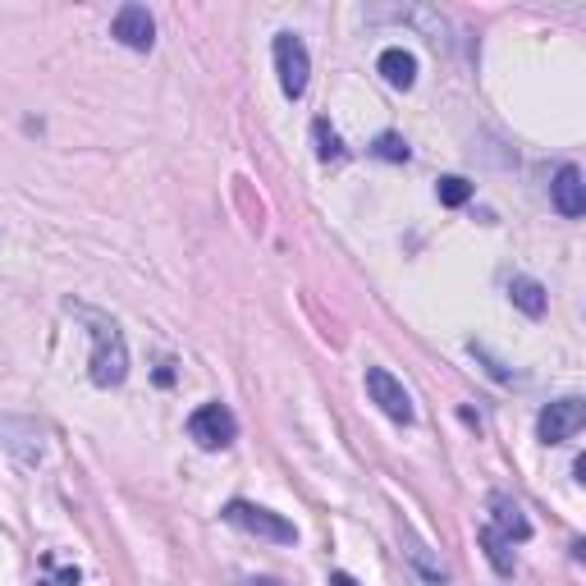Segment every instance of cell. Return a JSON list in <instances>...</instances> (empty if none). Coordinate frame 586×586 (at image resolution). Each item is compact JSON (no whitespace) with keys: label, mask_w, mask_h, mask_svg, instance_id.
<instances>
[{"label":"cell","mask_w":586,"mask_h":586,"mask_svg":"<svg viewBox=\"0 0 586 586\" xmlns=\"http://www.w3.org/2000/svg\"><path fill=\"white\" fill-rule=\"evenodd\" d=\"M69 312L78 321H87V335H92V362H87L92 367V385H101V390L124 385V376H129V344H124V330L115 326V316L83 303H69Z\"/></svg>","instance_id":"obj_1"},{"label":"cell","mask_w":586,"mask_h":586,"mask_svg":"<svg viewBox=\"0 0 586 586\" xmlns=\"http://www.w3.org/2000/svg\"><path fill=\"white\" fill-rule=\"evenodd\" d=\"M220 518H225L229 527L248 532V536H261V541H275V545H293V541H298V527H293L289 518H280V513H271V509H261V504H248V500H229L225 509H220Z\"/></svg>","instance_id":"obj_2"},{"label":"cell","mask_w":586,"mask_h":586,"mask_svg":"<svg viewBox=\"0 0 586 586\" xmlns=\"http://www.w3.org/2000/svg\"><path fill=\"white\" fill-rule=\"evenodd\" d=\"M275 74H280L284 97L298 101L307 92V78H312V55H307L303 37L298 33H275Z\"/></svg>","instance_id":"obj_3"},{"label":"cell","mask_w":586,"mask_h":586,"mask_svg":"<svg viewBox=\"0 0 586 586\" xmlns=\"http://www.w3.org/2000/svg\"><path fill=\"white\" fill-rule=\"evenodd\" d=\"M188 435H193L202 449H225L239 440V422L225 403H202L193 417H188Z\"/></svg>","instance_id":"obj_4"},{"label":"cell","mask_w":586,"mask_h":586,"mask_svg":"<svg viewBox=\"0 0 586 586\" xmlns=\"http://www.w3.org/2000/svg\"><path fill=\"white\" fill-rule=\"evenodd\" d=\"M582 422H586V403L577 399V394H568V399H554L541 408L536 435H541L545 445H564V440H573V435L582 431Z\"/></svg>","instance_id":"obj_5"},{"label":"cell","mask_w":586,"mask_h":586,"mask_svg":"<svg viewBox=\"0 0 586 586\" xmlns=\"http://www.w3.org/2000/svg\"><path fill=\"white\" fill-rule=\"evenodd\" d=\"M367 394L390 422H403V426L413 422V394L403 390V380L390 376L385 367H367Z\"/></svg>","instance_id":"obj_6"},{"label":"cell","mask_w":586,"mask_h":586,"mask_svg":"<svg viewBox=\"0 0 586 586\" xmlns=\"http://www.w3.org/2000/svg\"><path fill=\"white\" fill-rule=\"evenodd\" d=\"M110 37L129 51H152L156 46V19L147 14V5H120L110 19Z\"/></svg>","instance_id":"obj_7"},{"label":"cell","mask_w":586,"mask_h":586,"mask_svg":"<svg viewBox=\"0 0 586 586\" xmlns=\"http://www.w3.org/2000/svg\"><path fill=\"white\" fill-rule=\"evenodd\" d=\"M550 202L564 220L586 216V184H582L577 165H559V174H554V184H550Z\"/></svg>","instance_id":"obj_8"},{"label":"cell","mask_w":586,"mask_h":586,"mask_svg":"<svg viewBox=\"0 0 586 586\" xmlns=\"http://www.w3.org/2000/svg\"><path fill=\"white\" fill-rule=\"evenodd\" d=\"M486 527H495V532L504 536V541H532V522H527V513H522L518 500H509V495H490V522Z\"/></svg>","instance_id":"obj_9"},{"label":"cell","mask_w":586,"mask_h":586,"mask_svg":"<svg viewBox=\"0 0 586 586\" xmlns=\"http://www.w3.org/2000/svg\"><path fill=\"white\" fill-rule=\"evenodd\" d=\"M376 69L385 74V83H390V87H403V92L417 83V55H413V51H403V46H390V51H380Z\"/></svg>","instance_id":"obj_10"},{"label":"cell","mask_w":586,"mask_h":586,"mask_svg":"<svg viewBox=\"0 0 586 586\" xmlns=\"http://www.w3.org/2000/svg\"><path fill=\"white\" fill-rule=\"evenodd\" d=\"M509 298H513V307H522L527 316H545V289L536 280H527V275H518V280L509 284Z\"/></svg>","instance_id":"obj_11"},{"label":"cell","mask_w":586,"mask_h":586,"mask_svg":"<svg viewBox=\"0 0 586 586\" xmlns=\"http://www.w3.org/2000/svg\"><path fill=\"white\" fill-rule=\"evenodd\" d=\"M481 550H486L490 568L500 577H513V554H509V541H504L495 527H481Z\"/></svg>","instance_id":"obj_12"},{"label":"cell","mask_w":586,"mask_h":586,"mask_svg":"<svg viewBox=\"0 0 586 586\" xmlns=\"http://www.w3.org/2000/svg\"><path fill=\"white\" fill-rule=\"evenodd\" d=\"M435 197H440V207H467L472 184H467V179H458V174H445V179L435 184Z\"/></svg>","instance_id":"obj_13"},{"label":"cell","mask_w":586,"mask_h":586,"mask_svg":"<svg viewBox=\"0 0 586 586\" xmlns=\"http://www.w3.org/2000/svg\"><path fill=\"white\" fill-rule=\"evenodd\" d=\"M312 138H316V156H321V161H339V156H344V142H339V133L330 129V120H316Z\"/></svg>","instance_id":"obj_14"},{"label":"cell","mask_w":586,"mask_h":586,"mask_svg":"<svg viewBox=\"0 0 586 586\" xmlns=\"http://www.w3.org/2000/svg\"><path fill=\"white\" fill-rule=\"evenodd\" d=\"M371 156H380V161H408V142L399 138V133H380L376 142H371Z\"/></svg>","instance_id":"obj_15"},{"label":"cell","mask_w":586,"mask_h":586,"mask_svg":"<svg viewBox=\"0 0 586 586\" xmlns=\"http://www.w3.org/2000/svg\"><path fill=\"white\" fill-rule=\"evenodd\" d=\"M330 586H362L358 577H348V573H330Z\"/></svg>","instance_id":"obj_16"},{"label":"cell","mask_w":586,"mask_h":586,"mask_svg":"<svg viewBox=\"0 0 586 586\" xmlns=\"http://www.w3.org/2000/svg\"><path fill=\"white\" fill-rule=\"evenodd\" d=\"M252 586H275V582H252Z\"/></svg>","instance_id":"obj_17"}]
</instances>
